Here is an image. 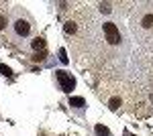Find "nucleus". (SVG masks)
I'll return each instance as SVG.
<instances>
[{
	"mask_svg": "<svg viewBox=\"0 0 153 136\" xmlns=\"http://www.w3.org/2000/svg\"><path fill=\"white\" fill-rule=\"evenodd\" d=\"M55 77H57V81H59V85H61V90H63V91L70 93V91L76 87V79H74L71 75H68L65 71H55Z\"/></svg>",
	"mask_w": 153,
	"mask_h": 136,
	"instance_id": "nucleus-1",
	"label": "nucleus"
},
{
	"mask_svg": "<svg viewBox=\"0 0 153 136\" xmlns=\"http://www.w3.org/2000/svg\"><path fill=\"white\" fill-rule=\"evenodd\" d=\"M104 35H106V41H108L110 45H118V43H120V33H118V29H117L114 23L104 24Z\"/></svg>",
	"mask_w": 153,
	"mask_h": 136,
	"instance_id": "nucleus-2",
	"label": "nucleus"
},
{
	"mask_svg": "<svg viewBox=\"0 0 153 136\" xmlns=\"http://www.w3.org/2000/svg\"><path fill=\"white\" fill-rule=\"evenodd\" d=\"M29 31H31V24L27 23V21L19 18V21L14 23V33L19 35V37H27V35H29Z\"/></svg>",
	"mask_w": 153,
	"mask_h": 136,
	"instance_id": "nucleus-3",
	"label": "nucleus"
},
{
	"mask_svg": "<svg viewBox=\"0 0 153 136\" xmlns=\"http://www.w3.org/2000/svg\"><path fill=\"white\" fill-rule=\"evenodd\" d=\"M31 45H33L35 51H39V49H41V51H45V39H43V37H37V39H33V43H31Z\"/></svg>",
	"mask_w": 153,
	"mask_h": 136,
	"instance_id": "nucleus-4",
	"label": "nucleus"
},
{
	"mask_svg": "<svg viewBox=\"0 0 153 136\" xmlns=\"http://www.w3.org/2000/svg\"><path fill=\"white\" fill-rule=\"evenodd\" d=\"M70 106H74V108H82V106H86V100L80 98V96H74V98H70Z\"/></svg>",
	"mask_w": 153,
	"mask_h": 136,
	"instance_id": "nucleus-5",
	"label": "nucleus"
},
{
	"mask_svg": "<svg viewBox=\"0 0 153 136\" xmlns=\"http://www.w3.org/2000/svg\"><path fill=\"white\" fill-rule=\"evenodd\" d=\"M108 108H110V110H118V108H120V98H117V96L110 98V100H108Z\"/></svg>",
	"mask_w": 153,
	"mask_h": 136,
	"instance_id": "nucleus-6",
	"label": "nucleus"
},
{
	"mask_svg": "<svg viewBox=\"0 0 153 136\" xmlns=\"http://www.w3.org/2000/svg\"><path fill=\"white\" fill-rule=\"evenodd\" d=\"M141 24L145 26V29H151V26H153V14H145L143 21H141Z\"/></svg>",
	"mask_w": 153,
	"mask_h": 136,
	"instance_id": "nucleus-7",
	"label": "nucleus"
},
{
	"mask_svg": "<svg viewBox=\"0 0 153 136\" xmlns=\"http://www.w3.org/2000/svg\"><path fill=\"white\" fill-rule=\"evenodd\" d=\"M76 29H78V26H76V23H74V21H68V23H65V26H63V31H65L68 35H74V33H76Z\"/></svg>",
	"mask_w": 153,
	"mask_h": 136,
	"instance_id": "nucleus-8",
	"label": "nucleus"
},
{
	"mask_svg": "<svg viewBox=\"0 0 153 136\" xmlns=\"http://www.w3.org/2000/svg\"><path fill=\"white\" fill-rule=\"evenodd\" d=\"M96 134H100V136H110V132H108V128L102 124H98L96 126Z\"/></svg>",
	"mask_w": 153,
	"mask_h": 136,
	"instance_id": "nucleus-9",
	"label": "nucleus"
},
{
	"mask_svg": "<svg viewBox=\"0 0 153 136\" xmlns=\"http://www.w3.org/2000/svg\"><path fill=\"white\" fill-rule=\"evenodd\" d=\"M110 10H112V8H110V4H108V2H102V4H100V12H104V14H108Z\"/></svg>",
	"mask_w": 153,
	"mask_h": 136,
	"instance_id": "nucleus-10",
	"label": "nucleus"
},
{
	"mask_svg": "<svg viewBox=\"0 0 153 136\" xmlns=\"http://www.w3.org/2000/svg\"><path fill=\"white\" fill-rule=\"evenodd\" d=\"M59 59H61V63H68V53H65V49H59Z\"/></svg>",
	"mask_w": 153,
	"mask_h": 136,
	"instance_id": "nucleus-11",
	"label": "nucleus"
},
{
	"mask_svg": "<svg viewBox=\"0 0 153 136\" xmlns=\"http://www.w3.org/2000/svg\"><path fill=\"white\" fill-rule=\"evenodd\" d=\"M0 73H2V75H10L12 71H10V67H6V65H0Z\"/></svg>",
	"mask_w": 153,
	"mask_h": 136,
	"instance_id": "nucleus-12",
	"label": "nucleus"
},
{
	"mask_svg": "<svg viewBox=\"0 0 153 136\" xmlns=\"http://www.w3.org/2000/svg\"><path fill=\"white\" fill-rule=\"evenodd\" d=\"M45 57H47V53H45V51H41V53H37V55L33 57V59H35V61H43Z\"/></svg>",
	"mask_w": 153,
	"mask_h": 136,
	"instance_id": "nucleus-13",
	"label": "nucleus"
},
{
	"mask_svg": "<svg viewBox=\"0 0 153 136\" xmlns=\"http://www.w3.org/2000/svg\"><path fill=\"white\" fill-rule=\"evenodd\" d=\"M6 26V16H0V31Z\"/></svg>",
	"mask_w": 153,
	"mask_h": 136,
	"instance_id": "nucleus-14",
	"label": "nucleus"
}]
</instances>
